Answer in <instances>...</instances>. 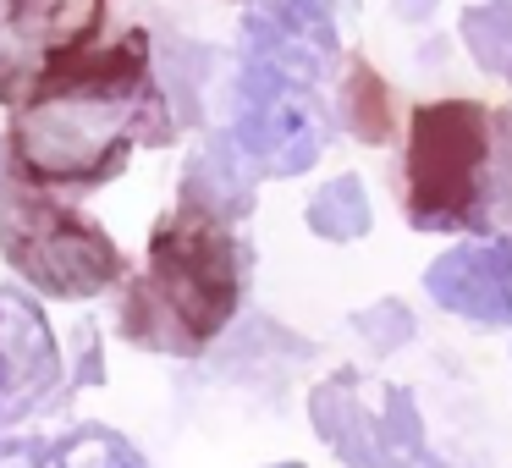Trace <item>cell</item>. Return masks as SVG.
I'll return each instance as SVG.
<instances>
[{
    "mask_svg": "<svg viewBox=\"0 0 512 468\" xmlns=\"http://www.w3.org/2000/svg\"><path fill=\"white\" fill-rule=\"evenodd\" d=\"M144 111H155L144 39H122L111 50L78 56L23 100L12 127V160L28 182L83 188L105 182L127 160Z\"/></svg>",
    "mask_w": 512,
    "mask_h": 468,
    "instance_id": "cell-1",
    "label": "cell"
},
{
    "mask_svg": "<svg viewBox=\"0 0 512 468\" xmlns=\"http://www.w3.org/2000/svg\"><path fill=\"white\" fill-rule=\"evenodd\" d=\"M243 298V254L226 215L182 199L149 237V270L127 292V336L155 353H204Z\"/></svg>",
    "mask_w": 512,
    "mask_h": 468,
    "instance_id": "cell-2",
    "label": "cell"
},
{
    "mask_svg": "<svg viewBox=\"0 0 512 468\" xmlns=\"http://www.w3.org/2000/svg\"><path fill=\"white\" fill-rule=\"evenodd\" d=\"M408 221L419 232L485 226L490 210V116L474 100H441L408 122Z\"/></svg>",
    "mask_w": 512,
    "mask_h": 468,
    "instance_id": "cell-3",
    "label": "cell"
},
{
    "mask_svg": "<svg viewBox=\"0 0 512 468\" xmlns=\"http://www.w3.org/2000/svg\"><path fill=\"white\" fill-rule=\"evenodd\" d=\"M0 248L17 276L50 298H100L122 281V254L100 226L17 182L0 188Z\"/></svg>",
    "mask_w": 512,
    "mask_h": 468,
    "instance_id": "cell-4",
    "label": "cell"
},
{
    "mask_svg": "<svg viewBox=\"0 0 512 468\" xmlns=\"http://www.w3.org/2000/svg\"><path fill=\"white\" fill-rule=\"evenodd\" d=\"M105 0H0V100L23 105L94 45Z\"/></svg>",
    "mask_w": 512,
    "mask_h": 468,
    "instance_id": "cell-5",
    "label": "cell"
},
{
    "mask_svg": "<svg viewBox=\"0 0 512 468\" xmlns=\"http://www.w3.org/2000/svg\"><path fill=\"white\" fill-rule=\"evenodd\" d=\"M320 138H325L320 116L298 94V83L248 56L243 78H237V127H232V144L243 149V160H254L270 177H298L303 166H314Z\"/></svg>",
    "mask_w": 512,
    "mask_h": 468,
    "instance_id": "cell-6",
    "label": "cell"
},
{
    "mask_svg": "<svg viewBox=\"0 0 512 468\" xmlns=\"http://www.w3.org/2000/svg\"><path fill=\"white\" fill-rule=\"evenodd\" d=\"M61 380V353L34 298L0 287V424L34 413Z\"/></svg>",
    "mask_w": 512,
    "mask_h": 468,
    "instance_id": "cell-7",
    "label": "cell"
},
{
    "mask_svg": "<svg viewBox=\"0 0 512 468\" xmlns=\"http://www.w3.org/2000/svg\"><path fill=\"white\" fill-rule=\"evenodd\" d=\"M424 287L441 309L474 325H512V243H468L424 270Z\"/></svg>",
    "mask_w": 512,
    "mask_h": 468,
    "instance_id": "cell-8",
    "label": "cell"
},
{
    "mask_svg": "<svg viewBox=\"0 0 512 468\" xmlns=\"http://www.w3.org/2000/svg\"><path fill=\"white\" fill-rule=\"evenodd\" d=\"M314 424L331 452L353 468H391L397 457V430H380V419L358 408V375H336L314 391Z\"/></svg>",
    "mask_w": 512,
    "mask_h": 468,
    "instance_id": "cell-9",
    "label": "cell"
},
{
    "mask_svg": "<svg viewBox=\"0 0 512 468\" xmlns=\"http://www.w3.org/2000/svg\"><path fill=\"white\" fill-rule=\"evenodd\" d=\"M182 199L204 204V210H215V215H243L248 199H254V182H248V171H243V149H237L232 138L204 144L188 166Z\"/></svg>",
    "mask_w": 512,
    "mask_h": 468,
    "instance_id": "cell-10",
    "label": "cell"
},
{
    "mask_svg": "<svg viewBox=\"0 0 512 468\" xmlns=\"http://www.w3.org/2000/svg\"><path fill=\"white\" fill-rule=\"evenodd\" d=\"M309 232H320L325 243H353V237H364L369 232V193H364V182L358 177H331L320 193L309 199Z\"/></svg>",
    "mask_w": 512,
    "mask_h": 468,
    "instance_id": "cell-11",
    "label": "cell"
},
{
    "mask_svg": "<svg viewBox=\"0 0 512 468\" xmlns=\"http://www.w3.org/2000/svg\"><path fill=\"white\" fill-rule=\"evenodd\" d=\"M45 468H149V463L116 430H105V424H83V430L67 435V441L50 446Z\"/></svg>",
    "mask_w": 512,
    "mask_h": 468,
    "instance_id": "cell-12",
    "label": "cell"
},
{
    "mask_svg": "<svg viewBox=\"0 0 512 468\" xmlns=\"http://www.w3.org/2000/svg\"><path fill=\"white\" fill-rule=\"evenodd\" d=\"M347 127H353L364 144H386L391 138V100H386V83L375 78L369 67H353L347 78Z\"/></svg>",
    "mask_w": 512,
    "mask_h": 468,
    "instance_id": "cell-13",
    "label": "cell"
},
{
    "mask_svg": "<svg viewBox=\"0 0 512 468\" xmlns=\"http://www.w3.org/2000/svg\"><path fill=\"white\" fill-rule=\"evenodd\" d=\"M463 39L474 50L479 67L490 72H512V12L507 6H479L463 17Z\"/></svg>",
    "mask_w": 512,
    "mask_h": 468,
    "instance_id": "cell-14",
    "label": "cell"
},
{
    "mask_svg": "<svg viewBox=\"0 0 512 468\" xmlns=\"http://www.w3.org/2000/svg\"><path fill=\"white\" fill-rule=\"evenodd\" d=\"M336 6L342 0H265V17L292 28V34H303V39H314V45L336 50V23H331Z\"/></svg>",
    "mask_w": 512,
    "mask_h": 468,
    "instance_id": "cell-15",
    "label": "cell"
},
{
    "mask_svg": "<svg viewBox=\"0 0 512 468\" xmlns=\"http://www.w3.org/2000/svg\"><path fill=\"white\" fill-rule=\"evenodd\" d=\"M0 468H45L39 441H0Z\"/></svg>",
    "mask_w": 512,
    "mask_h": 468,
    "instance_id": "cell-16",
    "label": "cell"
},
{
    "mask_svg": "<svg viewBox=\"0 0 512 468\" xmlns=\"http://www.w3.org/2000/svg\"><path fill=\"white\" fill-rule=\"evenodd\" d=\"M276 468H303V463H276Z\"/></svg>",
    "mask_w": 512,
    "mask_h": 468,
    "instance_id": "cell-17",
    "label": "cell"
},
{
    "mask_svg": "<svg viewBox=\"0 0 512 468\" xmlns=\"http://www.w3.org/2000/svg\"><path fill=\"white\" fill-rule=\"evenodd\" d=\"M496 6H507V12H512V0H496Z\"/></svg>",
    "mask_w": 512,
    "mask_h": 468,
    "instance_id": "cell-18",
    "label": "cell"
}]
</instances>
